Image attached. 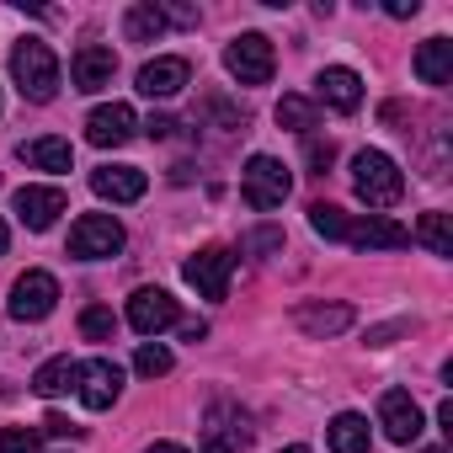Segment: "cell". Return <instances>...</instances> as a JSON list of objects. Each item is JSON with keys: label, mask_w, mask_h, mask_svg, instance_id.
Listing matches in <instances>:
<instances>
[{"label": "cell", "mask_w": 453, "mask_h": 453, "mask_svg": "<svg viewBox=\"0 0 453 453\" xmlns=\"http://www.w3.org/2000/svg\"><path fill=\"white\" fill-rule=\"evenodd\" d=\"M12 81L27 102H54L59 96V59L43 38H22L12 49Z\"/></svg>", "instance_id": "6da1fadb"}, {"label": "cell", "mask_w": 453, "mask_h": 453, "mask_svg": "<svg viewBox=\"0 0 453 453\" xmlns=\"http://www.w3.org/2000/svg\"><path fill=\"white\" fill-rule=\"evenodd\" d=\"M352 192L368 208H395L400 192H405V176H400V165L384 150H357L352 155Z\"/></svg>", "instance_id": "7a4b0ae2"}, {"label": "cell", "mask_w": 453, "mask_h": 453, "mask_svg": "<svg viewBox=\"0 0 453 453\" xmlns=\"http://www.w3.org/2000/svg\"><path fill=\"white\" fill-rule=\"evenodd\" d=\"M251 437H257V426L235 400H213L203 411V453H246Z\"/></svg>", "instance_id": "3957f363"}, {"label": "cell", "mask_w": 453, "mask_h": 453, "mask_svg": "<svg viewBox=\"0 0 453 453\" xmlns=\"http://www.w3.org/2000/svg\"><path fill=\"white\" fill-rule=\"evenodd\" d=\"M123 224L112 213H81L70 224V257L75 262H102V257H118L123 251Z\"/></svg>", "instance_id": "277c9868"}, {"label": "cell", "mask_w": 453, "mask_h": 453, "mask_svg": "<svg viewBox=\"0 0 453 453\" xmlns=\"http://www.w3.org/2000/svg\"><path fill=\"white\" fill-rule=\"evenodd\" d=\"M224 70H230L241 86H267L273 70H278L273 38H262V33H235L230 49H224Z\"/></svg>", "instance_id": "5b68a950"}, {"label": "cell", "mask_w": 453, "mask_h": 453, "mask_svg": "<svg viewBox=\"0 0 453 453\" xmlns=\"http://www.w3.org/2000/svg\"><path fill=\"white\" fill-rule=\"evenodd\" d=\"M288 192H294V176H288L283 160H273V155H251V160H246V203H251L257 213L283 208Z\"/></svg>", "instance_id": "8992f818"}, {"label": "cell", "mask_w": 453, "mask_h": 453, "mask_svg": "<svg viewBox=\"0 0 453 453\" xmlns=\"http://www.w3.org/2000/svg\"><path fill=\"white\" fill-rule=\"evenodd\" d=\"M12 320H49L59 310V278L43 273V267H27L17 283H12Z\"/></svg>", "instance_id": "52a82bcc"}, {"label": "cell", "mask_w": 453, "mask_h": 453, "mask_svg": "<svg viewBox=\"0 0 453 453\" xmlns=\"http://www.w3.org/2000/svg\"><path fill=\"white\" fill-rule=\"evenodd\" d=\"M181 278H187L203 299H224V294H230V278H235V251H230V246H208V251L187 257Z\"/></svg>", "instance_id": "ba28073f"}, {"label": "cell", "mask_w": 453, "mask_h": 453, "mask_svg": "<svg viewBox=\"0 0 453 453\" xmlns=\"http://www.w3.org/2000/svg\"><path fill=\"white\" fill-rule=\"evenodd\" d=\"M75 395H81L86 411H112L118 395H123V368H118L112 357H91V363H81V368H75Z\"/></svg>", "instance_id": "9c48e42d"}, {"label": "cell", "mask_w": 453, "mask_h": 453, "mask_svg": "<svg viewBox=\"0 0 453 453\" xmlns=\"http://www.w3.org/2000/svg\"><path fill=\"white\" fill-rule=\"evenodd\" d=\"M181 320V310H176V299L165 294V288H134V299H128V326L144 336V342H155L160 331H171Z\"/></svg>", "instance_id": "30bf717a"}, {"label": "cell", "mask_w": 453, "mask_h": 453, "mask_svg": "<svg viewBox=\"0 0 453 453\" xmlns=\"http://www.w3.org/2000/svg\"><path fill=\"white\" fill-rule=\"evenodd\" d=\"M379 426H384V437H389V442L411 448V442L421 437L426 416H421V405L411 400V389H384V395H379Z\"/></svg>", "instance_id": "8fae6325"}, {"label": "cell", "mask_w": 453, "mask_h": 453, "mask_svg": "<svg viewBox=\"0 0 453 453\" xmlns=\"http://www.w3.org/2000/svg\"><path fill=\"white\" fill-rule=\"evenodd\" d=\"M134 134H139V118H134L128 102H102V107H91V118H86V139H91L96 150H118V144H128Z\"/></svg>", "instance_id": "7c38bea8"}, {"label": "cell", "mask_w": 453, "mask_h": 453, "mask_svg": "<svg viewBox=\"0 0 453 453\" xmlns=\"http://www.w3.org/2000/svg\"><path fill=\"white\" fill-rule=\"evenodd\" d=\"M187 81H192V65H187L181 54H160V59L139 65V75H134L139 96H150V102H165V96H176Z\"/></svg>", "instance_id": "4fadbf2b"}, {"label": "cell", "mask_w": 453, "mask_h": 453, "mask_svg": "<svg viewBox=\"0 0 453 453\" xmlns=\"http://www.w3.org/2000/svg\"><path fill=\"white\" fill-rule=\"evenodd\" d=\"M347 246H357V251H400V246H411V230L395 224L389 213H368V219H347Z\"/></svg>", "instance_id": "5bb4252c"}, {"label": "cell", "mask_w": 453, "mask_h": 453, "mask_svg": "<svg viewBox=\"0 0 453 453\" xmlns=\"http://www.w3.org/2000/svg\"><path fill=\"white\" fill-rule=\"evenodd\" d=\"M112 75H118V54H112V49H102V43L75 49V59H70V81H75V91L96 96V91L112 86Z\"/></svg>", "instance_id": "9a60e30c"}, {"label": "cell", "mask_w": 453, "mask_h": 453, "mask_svg": "<svg viewBox=\"0 0 453 453\" xmlns=\"http://www.w3.org/2000/svg\"><path fill=\"white\" fill-rule=\"evenodd\" d=\"M315 96L326 107H336V112H357L363 107V75L347 70V65H331V70L315 75Z\"/></svg>", "instance_id": "2e32d148"}, {"label": "cell", "mask_w": 453, "mask_h": 453, "mask_svg": "<svg viewBox=\"0 0 453 453\" xmlns=\"http://www.w3.org/2000/svg\"><path fill=\"white\" fill-rule=\"evenodd\" d=\"M144 187H150V176L139 165H96L91 171V192L107 197V203H139Z\"/></svg>", "instance_id": "e0dca14e"}, {"label": "cell", "mask_w": 453, "mask_h": 453, "mask_svg": "<svg viewBox=\"0 0 453 453\" xmlns=\"http://www.w3.org/2000/svg\"><path fill=\"white\" fill-rule=\"evenodd\" d=\"M12 208H17V219L27 224V230H49V224L65 213V192L59 187H17Z\"/></svg>", "instance_id": "ac0fdd59"}, {"label": "cell", "mask_w": 453, "mask_h": 453, "mask_svg": "<svg viewBox=\"0 0 453 453\" xmlns=\"http://www.w3.org/2000/svg\"><path fill=\"white\" fill-rule=\"evenodd\" d=\"M411 70H416L421 86H448L453 81V43L448 38H426L416 49V59H411Z\"/></svg>", "instance_id": "d6986e66"}, {"label": "cell", "mask_w": 453, "mask_h": 453, "mask_svg": "<svg viewBox=\"0 0 453 453\" xmlns=\"http://www.w3.org/2000/svg\"><path fill=\"white\" fill-rule=\"evenodd\" d=\"M27 165H38V171H70L75 165V150H70V139H59V134H43V139H27L22 150H17Z\"/></svg>", "instance_id": "ffe728a7"}, {"label": "cell", "mask_w": 453, "mask_h": 453, "mask_svg": "<svg viewBox=\"0 0 453 453\" xmlns=\"http://www.w3.org/2000/svg\"><path fill=\"white\" fill-rule=\"evenodd\" d=\"M294 320H299L310 336H320V342H326V336H342V331L352 326V304H299V310H294Z\"/></svg>", "instance_id": "44dd1931"}, {"label": "cell", "mask_w": 453, "mask_h": 453, "mask_svg": "<svg viewBox=\"0 0 453 453\" xmlns=\"http://www.w3.org/2000/svg\"><path fill=\"white\" fill-rule=\"evenodd\" d=\"M326 442H331V453H368V421L357 411H342V416H331Z\"/></svg>", "instance_id": "7402d4cb"}, {"label": "cell", "mask_w": 453, "mask_h": 453, "mask_svg": "<svg viewBox=\"0 0 453 453\" xmlns=\"http://www.w3.org/2000/svg\"><path fill=\"white\" fill-rule=\"evenodd\" d=\"M123 33L128 43H155L165 33V17H160V0H139V6L123 12Z\"/></svg>", "instance_id": "603a6c76"}, {"label": "cell", "mask_w": 453, "mask_h": 453, "mask_svg": "<svg viewBox=\"0 0 453 453\" xmlns=\"http://www.w3.org/2000/svg\"><path fill=\"white\" fill-rule=\"evenodd\" d=\"M75 368H81L75 357H49V363L33 373V389H38L43 400H59V395H70V389H75Z\"/></svg>", "instance_id": "cb8c5ba5"}, {"label": "cell", "mask_w": 453, "mask_h": 453, "mask_svg": "<svg viewBox=\"0 0 453 453\" xmlns=\"http://www.w3.org/2000/svg\"><path fill=\"white\" fill-rule=\"evenodd\" d=\"M416 241L432 257H453V224H448V213H421L416 219Z\"/></svg>", "instance_id": "d4e9b609"}, {"label": "cell", "mask_w": 453, "mask_h": 453, "mask_svg": "<svg viewBox=\"0 0 453 453\" xmlns=\"http://www.w3.org/2000/svg\"><path fill=\"white\" fill-rule=\"evenodd\" d=\"M278 123H283V128H294V134H304V139H310V134H315V128H320V112H315V102H310V96H294V91H288V96H283V102H278Z\"/></svg>", "instance_id": "484cf974"}, {"label": "cell", "mask_w": 453, "mask_h": 453, "mask_svg": "<svg viewBox=\"0 0 453 453\" xmlns=\"http://www.w3.org/2000/svg\"><path fill=\"white\" fill-rule=\"evenodd\" d=\"M171 363H176V357H171V347H165V342H139V352H134V368H139L144 379H165V373H171Z\"/></svg>", "instance_id": "4316f807"}, {"label": "cell", "mask_w": 453, "mask_h": 453, "mask_svg": "<svg viewBox=\"0 0 453 453\" xmlns=\"http://www.w3.org/2000/svg\"><path fill=\"white\" fill-rule=\"evenodd\" d=\"M310 230L326 235V241H347V213H342L336 203H315V208H310Z\"/></svg>", "instance_id": "83f0119b"}, {"label": "cell", "mask_w": 453, "mask_h": 453, "mask_svg": "<svg viewBox=\"0 0 453 453\" xmlns=\"http://www.w3.org/2000/svg\"><path fill=\"white\" fill-rule=\"evenodd\" d=\"M81 336H86V342H112V336H118V315H112L107 304H91V310L81 315Z\"/></svg>", "instance_id": "f1b7e54d"}, {"label": "cell", "mask_w": 453, "mask_h": 453, "mask_svg": "<svg viewBox=\"0 0 453 453\" xmlns=\"http://www.w3.org/2000/svg\"><path fill=\"white\" fill-rule=\"evenodd\" d=\"M0 453H43L38 426H0Z\"/></svg>", "instance_id": "f546056e"}, {"label": "cell", "mask_w": 453, "mask_h": 453, "mask_svg": "<svg viewBox=\"0 0 453 453\" xmlns=\"http://www.w3.org/2000/svg\"><path fill=\"white\" fill-rule=\"evenodd\" d=\"M246 251H251V257H273V251H283V230H251V235H246Z\"/></svg>", "instance_id": "4dcf8cb0"}, {"label": "cell", "mask_w": 453, "mask_h": 453, "mask_svg": "<svg viewBox=\"0 0 453 453\" xmlns=\"http://www.w3.org/2000/svg\"><path fill=\"white\" fill-rule=\"evenodd\" d=\"M331 160H336V144H331V139H326V144H320V139H310V165H315L320 176L331 171Z\"/></svg>", "instance_id": "1f68e13d"}, {"label": "cell", "mask_w": 453, "mask_h": 453, "mask_svg": "<svg viewBox=\"0 0 453 453\" xmlns=\"http://www.w3.org/2000/svg\"><path fill=\"white\" fill-rule=\"evenodd\" d=\"M160 17H165V27H197L192 6H160Z\"/></svg>", "instance_id": "d6a6232c"}, {"label": "cell", "mask_w": 453, "mask_h": 453, "mask_svg": "<svg viewBox=\"0 0 453 453\" xmlns=\"http://www.w3.org/2000/svg\"><path fill=\"white\" fill-rule=\"evenodd\" d=\"M400 331H405V320H395V326H373V331H368V347H389Z\"/></svg>", "instance_id": "836d02e7"}, {"label": "cell", "mask_w": 453, "mask_h": 453, "mask_svg": "<svg viewBox=\"0 0 453 453\" xmlns=\"http://www.w3.org/2000/svg\"><path fill=\"white\" fill-rule=\"evenodd\" d=\"M38 432H49V437H81V426H70L65 416H49V421H43Z\"/></svg>", "instance_id": "e575fe53"}, {"label": "cell", "mask_w": 453, "mask_h": 453, "mask_svg": "<svg viewBox=\"0 0 453 453\" xmlns=\"http://www.w3.org/2000/svg\"><path fill=\"white\" fill-rule=\"evenodd\" d=\"M384 12H389L395 22H405V17H416V12H421V0H389V6H384Z\"/></svg>", "instance_id": "d590c367"}, {"label": "cell", "mask_w": 453, "mask_h": 453, "mask_svg": "<svg viewBox=\"0 0 453 453\" xmlns=\"http://www.w3.org/2000/svg\"><path fill=\"white\" fill-rule=\"evenodd\" d=\"M171 128H176V123H171L165 112H155V118L144 123V134H150V139H171Z\"/></svg>", "instance_id": "8d00e7d4"}, {"label": "cell", "mask_w": 453, "mask_h": 453, "mask_svg": "<svg viewBox=\"0 0 453 453\" xmlns=\"http://www.w3.org/2000/svg\"><path fill=\"white\" fill-rule=\"evenodd\" d=\"M181 336H187V342H203V336H208V326H203V320H187V326H181Z\"/></svg>", "instance_id": "74e56055"}, {"label": "cell", "mask_w": 453, "mask_h": 453, "mask_svg": "<svg viewBox=\"0 0 453 453\" xmlns=\"http://www.w3.org/2000/svg\"><path fill=\"white\" fill-rule=\"evenodd\" d=\"M437 426H442V432H453V400H442V405H437Z\"/></svg>", "instance_id": "f35d334b"}, {"label": "cell", "mask_w": 453, "mask_h": 453, "mask_svg": "<svg viewBox=\"0 0 453 453\" xmlns=\"http://www.w3.org/2000/svg\"><path fill=\"white\" fill-rule=\"evenodd\" d=\"M144 453H187V448H181V442H150Z\"/></svg>", "instance_id": "ab89813d"}, {"label": "cell", "mask_w": 453, "mask_h": 453, "mask_svg": "<svg viewBox=\"0 0 453 453\" xmlns=\"http://www.w3.org/2000/svg\"><path fill=\"white\" fill-rule=\"evenodd\" d=\"M6 246H12V230H6V219H0V257H6Z\"/></svg>", "instance_id": "60d3db41"}, {"label": "cell", "mask_w": 453, "mask_h": 453, "mask_svg": "<svg viewBox=\"0 0 453 453\" xmlns=\"http://www.w3.org/2000/svg\"><path fill=\"white\" fill-rule=\"evenodd\" d=\"M283 453H310V448H304V442H294V448H283Z\"/></svg>", "instance_id": "b9f144b4"}, {"label": "cell", "mask_w": 453, "mask_h": 453, "mask_svg": "<svg viewBox=\"0 0 453 453\" xmlns=\"http://www.w3.org/2000/svg\"><path fill=\"white\" fill-rule=\"evenodd\" d=\"M416 453H448V448H416Z\"/></svg>", "instance_id": "7bdbcfd3"}]
</instances>
